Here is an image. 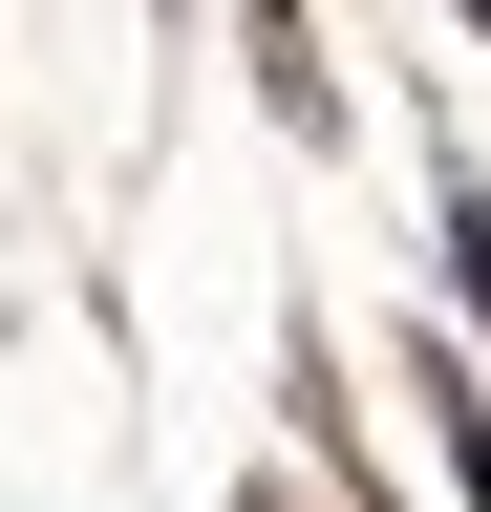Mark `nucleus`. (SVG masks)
<instances>
[{
  "instance_id": "3",
  "label": "nucleus",
  "mask_w": 491,
  "mask_h": 512,
  "mask_svg": "<svg viewBox=\"0 0 491 512\" xmlns=\"http://www.w3.org/2000/svg\"><path fill=\"white\" fill-rule=\"evenodd\" d=\"M470 22H491V0H470Z\"/></svg>"
},
{
  "instance_id": "1",
  "label": "nucleus",
  "mask_w": 491,
  "mask_h": 512,
  "mask_svg": "<svg viewBox=\"0 0 491 512\" xmlns=\"http://www.w3.org/2000/svg\"><path fill=\"white\" fill-rule=\"evenodd\" d=\"M449 299L491 320V192H449Z\"/></svg>"
},
{
  "instance_id": "2",
  "label": "nucleus",
  "mask_w": 491,
  "mask_h": 512,
  "mask_svg": "<svg viewBox=\"0 0 491 512\" xmlns=\"http://www.w3.org/2000/svg\"><path fill=\"white\" fill-rule=\"evenodd\" d=\"M257 512H299V491H257Z\"/></svg>"
}]
</instances>
